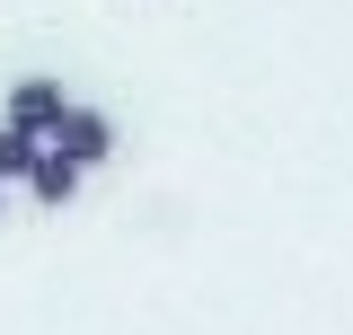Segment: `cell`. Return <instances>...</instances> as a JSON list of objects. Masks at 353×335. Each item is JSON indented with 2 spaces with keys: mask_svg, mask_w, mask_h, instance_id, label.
<instances>
[{
  "mask_svg": "<svg viewBox=\"0 0 353 335\" xmlns=\"http://www.w3.org/2000/svg\"><path fill=\"white\" fill-rule=\"evenodd\" d=\"M36 150H44V141H27L18 124H0V185H18V176L36 168Z\"/></svg>",
  "mask_w": 353,
  "mask_h": 335,
  "instance_id": "277c9868",
  "label": "cell"
},
{
  "mask_svg": "<svg viewBox=\"0 0 353 335\" xmlns=\"http://www.w3.org/2000/svg\"><path fill=\"white\" fill-rule=\"evenodd\" d=\"M62 106H71V97H62V80H44V71H27V80L9 88V124L27 132V141H44V132L62 124Z\"/></svg>",
  "mask_w": 353,
  "mask_h": 335,
  "instance_id": "7a4b0ae2",
  "label": "cell"
},
{
  "mask_svg": "<svg viewBox=\"0 0 353 335\" xmlns=\"http://www.w3.org/2000/svg\"><path fill=\"white\" fill-rule=\"evenodd\" d=\"M44 141H53V150H62V159L80 168H97V159H115V124H106V115H97V106H62V124L44 132Z\"/></svg>",
  "mask_w": 353,
  "mask_h": 335,
  "instance_id": "6da1fadb",
  "label": "cell"
},
{
  "mask_svg": "<svg viewBox=\"0 0 353 335\" xmlns=\"http://www.w3.org/2000/svg\"><path fill=\"white\" fill-rule=\"evenodd\" d=\"M27 194H36L44 212H62L71 194H80V168H71L62 150H53V141H44V150H36V168H27Z\"/></svg>",
  "mask_w": 353,
  "mask_h": 335,
  "instance_id": "3957f363",
  "label": "cell"
}]
</instances>
